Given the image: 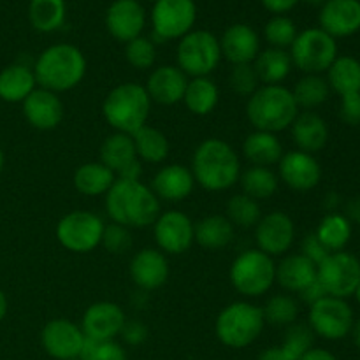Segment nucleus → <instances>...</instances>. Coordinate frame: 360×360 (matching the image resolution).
I'll return each mask as SVG.
<instances>
[{
	"label": "nucleus",
	"instance_id": "1",
	"mask_svg": "<svg viewBox=\"0 0 360 360\" xmlns=\"http://www.w3.org/2000/svg\"><path fill=\"white\" fill-rule=\"evenodd\" d=\"M104 206L109 220L127 229L151 227L162 213L158 197L141 179H116L104 195Z\"/></svg>",
	"mask_w": 360,
	"mask_h": 360
},
{
	"label": "nucleus",
	"instance_id": "2",
	"mask_svg": "<svg viewBox=\"0 0 360 360\" xmlns=\"http://www.w3.org/2000/svg\"><path fill=\"white\" fill-rule=\"evenodd\" d=\"M195 185L207 192H225L239 183L241 158L224 139L210 137L195 148L190 165Z\"/></svg>",
	"mask_w": 360,
	"mask_h": 360
},
{
	"label": "nucleus",
	"instance_id": "3",
	"mask_svg": "<svg viewBox=\"0 0 360 360\" xmlns=\"http://www.w3.org/2000/svg\"><path fill=\"white\" fill-rule=\"evenodd\" d=\"M32 69L39 86L60 95L79 86L86 76L88 63L77 46L60 42L46 48Z\"/></svg>",
	"mask_w": 360,
	"mask_h": 360
},
{
	"label": "nucleus",
	"instance_id": "4",
	"mask_svg": "<svg viewBox=\"0 0 360 360\" xmlns=\"http://www.w3.org/2000/svg\"><path fill=\"white\" fill-rule=\"evenodd\" d=\"M297 115L294 94L285 84H262L246 102V118L253 129L262 132H283L290 129Z\"/></svg>",
	"mask_w": 360,
	"mask_h": 360
},
{
	"label": "nucleus",
	"instance_id": "5",
	"mask_svg": "<svg viewBox=\"0 0 360 360\" xmlns=\"http://www.w3.org/2000/svg\"><path fill=\"white\" fill-rule=\"evenodd\" d=\"M151 98L144 84L125 81L112 88L102 102V116L115 132L136 134L148 125L151 115Z\"/></svg>",
	"mask_w": 360,
	"mask_h": 360
},
{
	"label": "nucleus",
	"instance_id": "6",
	"mask_svg": "<svg viewBox=\"0 0 360 360\" xmlns=\"http://www.w3.org/2000/svg\"><path fill=\"white\" fill-rule=\"evenodd\" d=\"M266 327L262 308L250 301H234L225 306L214 322V334L221 345L234 350L250 347Z\"/></svg>",
	"mask_w": 360,
	"mask_h": 360
},
{
	"label": "nucleus",
	"instance_id": "7",
	"mask_svg": "<svg viewBox=\"0 0 360 360\" xmlns=\"http://www.w3.org/2000/svg\"><path fill=\"white\" fill-rule=\"evenodd\" d=\"M229 280L243 297L259 299L276 283V262L259 248L245 250L232 262Z\"/></svg>",
	"mask_w": 360,
	"mask_h": 360
},
{
	"label": "nucleus",
	"instance_id": "8",
	"mask_svg": "<svg viewBox=\"0 0 360 360\" xmlns=\"http://www.w3.org/2000/svg\"><path fill=\"white\" fill-rule=\"evenodd\" d=\"M221 62L220 39L207 30H192L179 39L176 65L188 77L211 76Z\"/></svg>",
	"mask_w": 360,
	"mask_h": 360
},
{
	"label": "nucleus",
	"instance_id": "9",
	"mask_svg": "<svg viewBox=\"0 0 360 360\" xmlns=\"http://www.w3.org/2000/svg\"><path fill=\"white\" fill-rule=\"evenodd\" d=\"M292 65L304 74H323L338 58V42L322 28H306L299 32L290 46Z\"/></svg>",
	"mask_w": 360,
	"mask_h": 360
},
{
	"label": "nucleus",
	"instance_id": "10",
	"mask_svg": "<svg viewBox=\"0 0 360 360\" xmlns=\"http://www.w3.org/2000/svg\"><path fill=\"white\" fill-rule=\"evenodd\" d=\"M105 221L94 211L76 210L60 218L56 224V239L72 253H90L102 243Z\"/></svg>",
	"mask_w": 360,
	"mask_h": 360
},
{
	"label": "nucleus",
	"instance_id": "11",
	"mask_svg": "<svg viewBox=\"0 0 360 360\" xmlns=\"http://www.w3.org/2000/svg\"><path fill=\"white\" fill-rule=\"evenodd\" d=\"M316 281L330 297H352L360 283V260L345 250L329 253L316 266Z\"/></svg>",
	"mask_w": 360,
	"mask_h": 360
},
{
	"label": "nucleus",
	"instance_id": "12",
	"mask_svg": "<svg viewBox=\"0 0 360 360\" xmlns=\"http://www.w3.org/2000/svg\"><path fill=\"white\" fill-rule=\"evenodd\" d=\"M354 309L347 299L326 295L309 306L308 326L315 336L327 341H340L350 336L354 327Z\"/></svg>",
	"mask_w": 360,
	"mask_h": 360
},
{
	"label": "nucleus",
	"instance_id": "13",
	"mask_svg": "<svg viewBox=\"0 0 360 360\" xmlns=\"http://www.w3.org/2000/svg\"><path fill=\"white\" fill-rule=\"evenodd\" d=\"M197 7L193 0H157L151 11L153 37L157 42L174 41L193 30Z\"/></svg>",
	"mask_w": 360,
	"mask_h": 360
},
{
	"label": "nucleus",
	"instance_id": "14",
	"mask_svg": "<svg viewBox=\"0 0 360 360\" xmlns=\"http://www.w3.org/2000/svg\"><path fill=\"white\" fill-rule=\"evenodd\" d=\"M193 221L188 214L178 210H169L158 214L155 220L153 238L157 248L165 255H181L188 252L195 243L193 234Z\"/></svg>",
	"mask_w": 360,
	"mask_h": 360
},
{
	"label": "nucleus",
	"instance_id": "15",
	"mask_svg": "<svg viewBox=\"0 0 360 360\" xmlns=\"http://www.w3.org/2000/svg\"><path fill=\"white\" fill-rule=\"evenodd\" d=\"M295 241V224L283 211H271L262 214L255 227L257 248L266 255L285 257Z\"/></svg>",
	"mask_w": 360,
	"mask_h": 360
},
{
	"label": "nucleus",
	"instance_id": "16",
	"mask_svg": "<svg viewBox=\"0 0 360 360\" xmlns=\"http://www.w3.org/2000/svg\"><path fill=\"white\" fill-rule=\"evenodd\" d=\"M86 341L81 326L69 319L49 320L41 333L42 348L49 357L56 360L77 359Z\"/></svg>",
	"mask_w": 360,
	"mask_h": 360
},
{
	"label": "nucleus",
	"instance_id": "17",
	"mask_svg": "<svg viewBox=\"0 0 360 360\" xmlns=\"http://www.w3.org/2000/svg\"><path fill=\"white\" fill-rule=\"evenodd\" d=\"M278 178L295 192H309L322 179V165L311 153L301 150L285 151L278 162Z\"/></svg>",
	"mask_w": 360,
	"mask_h": 360
},
{
	"label": "nucleus",
	"instance_id": "18",
	"mask_svg": "<svg viewBox=\"0 0 360 360\" xmlns=\"http://www.w3.org/2000/svg\"><path fill=\"white\" fill-rule=\"evenodd\" d=\"M101 162L111 169L116 178L141 179L143 162L137 158L136 146L130 134L112 132L101 146Z\"/></svg>",
	"mask_w": 360,
	"mask_h": 360
},
{
	"label": "nucleus",
	"instance_id": "19",
	"mask_svg": "<svg viewBox=\"0 0 360 360\" xmlns=\"http://www.w3.org/2000/svg\"><path fill=\"white\" fill-rule=\"evenodd\" d=\"M127 322L123 308L111 301L94 302L86 308L81 319V330L86 340H116Z\"/></svg>",
	"mask_w": 360,
	"mask_h": 360
},
{
	"label": "nucleus",
	"instance_id": "20",
	"mask_svg": "<svg viewBox=\"0 0 360 360\" xmlns=\"http://www.w3.org/2000/svg\"><path fill=\"white\" fill-rule=\"evenodd\" d=\"M146 13L139 0H115L105 11V28L120 42H130L143 35Z\"/></svg>",
	"mask_w": 360,
	"mask_h": 360
},
{
	"label": "nucleus",
	"instance_id": "21",
	"mask_svg": "<svg viewBox=\"0 0 360 360\" xmlns=\"http://www.w3.org/2000/svg\"><path fill=\"white\" fill-rule=\"evenodd\" d=\"M130 278L139 290L153 292L169 280V259L158 248H143L132 257L129 267Z\"/></svg>",
	"mask_w": 360,
	"mask_h": 360
},
{
	"label": "nucleus",
	"instance_id": "22",
	"mask_svg": "<svg viewBox=\"0 0 360 360\" xmlns=\"http://www.w3.org/2000/svg\"><path fill=\"white\" fill-rule=\"evenodd\" d=\"M21 105L25 120L37 130H55L65 115L60 95L41 86L35 88Z\"/></svg>",
	"mask_w": 360,
	"mask_h": 360
},
{
	"label": "nucleus",
	"instance_id": "23",
	"mask_svg": "<svg viewBox=\"0 0 360 360\" xmlns=\"http://www.w3.org/2000/svg\"><path fill=\"white\" fill-rule=\"evenodd\" d=\"M190 77L178 65H160L148 76L146 88L151 102L160 105H174L183 102Z\"/></svg>",
	"mask_w": 360,
	"mask_h": 360
},
{
	"label": "nucleus",
	"instance_id": "24",
	"mask_svg": "<svg viewBox=\"0 0 360 360\" xmlns=\"http://www.w3.org/2000/svg\"><path fill=\"white\" fill-rule=\"evenodd\" d=\"M319 21V28L330 37H350L360 30V0H327Z\"/></svg>",
	"mask_w": 360,
	"mask_h": 360
},
{
	"label": "nucleus",
	"instance_id": "25",
	"mask_svg": "<svg viewBox=\"0 0 360 360\" xmlns=\"http://www.w3.org/2000/svg\"><path fill=\"white\" fill-rule=\"evenodd\" d=\"M151 190L158 200L165 202H181L192 195L195 188V179H193L190 167L183 164H169L158 169L151 181Z\"/></svg>",
	"mask_w": 360,
	"mask_h": 360
},
{
	"label": "nucleus",
	"instance_id": "26",
	"mask_svg": "<svg viewBox=\"0 0 360 360\" xmlns=\"http://www.w3.org/2000/svg\"><path fill=\"white\" fill-rule=\"evenodd\" d=\"M220 49L221 58L232 65L253 63L260 53V37L250 25L234 23L221 35Z\"/></svg>",
	"mask_w": 360,
	"mask_h": 360
},
{
	"label": "nucleus",
	"instance_id": "27",
	"mask_svg": "<svg viewBox=\"0 0 360 360\" xmlns=\"http://www.w3.org/2000/svg\"><path fill=\"white\" fill-rule=\"evenodd\" d=\"M290 130L297 150L306 153H319L329 143V125L315 111H299Z\"/></svg>",
	"mask_w": 360,
	"mask_h": 360
},
{
	"label": "nucleus",
	"instance_id": "28",
	"mask_svg": "<svg viewBox=\"0 0 360 360\" xmlns=\"http://www.w3.org/2000/svg\"><path fill=\"white\" fill-rule=\"evenodd\" d=\"M316 281V266L301 253H287L276 264V283L288 294H301Z\"/></svg>",
	"mask_w": 360,
	"mask_h": 360
},
{
	"label": "nucleus",
	"instance_id": "29",
	"mask_svg": "<svg viewBox=\"0 0 360 360\" xmlns=\"http://www.w3.org/2000/svg\"><path fill=\"white\" fill-rule=\"evenodd\" d=\"M37 88L34 69L25 63H11L0 70V98L9 104H23Z\"/></svg>",
	"mask_w": 360,
	"mask_h": 360
},
{
	"label": "nucleus",
	"instance_id": "30",
	"mask_svg": "<svg viewBox=\"0 0 360 360\" xmlns=\"http://www.w3.org/2000/svg\"><path fill=\"white\" fill-rule=\"evenodd\" d=\"M283 153V144L276 134L253 130L243 141V157L252 165L273 169V165H278L281 160Z\"/></svg>",
	"mask_w": 360,
	"mask_h": 360
},
{
	"label": "nucleus",
	"instance_id": "31",
	"mask_svg": "<svg viewBox=\"0 0 360 360\" xmlns=\"http://www.w3.org/2000/svg\"><path fill=\"white\" fill-rule=\"evenodd\" d=\"M116 174L109 167H105L101 160L98 162H86L79 165L74 172V188L86 197H101L111 190L115 185Z\"/></svg>",
	"mask_w": 360,
	"mask_h": 360
},
{
	"label": "nucleus",
	"instance_id": "32",
	"mask_svg": "<svg viewBox=\"0 0 360 360\" xmlns=\"http://www.w3.org/2000/svg\"><path fill=\"white\" fill-rule=\"evenodd\" d=\"M236 227L225 214H210L193 225L195 243L206 250L227 248L234 241Z\"/></svg>",
	"mask_w": 360,
	"mask_h": 360
},
{
	"label": "nucleus",
	"instance_id": "33",
	"mask_svg": "<svg viewBox=\"0 0 360 360\" xmlns=\"http://www.w3.org/2000/svg\"><path fill=\"white\" fill-rule=\"evenodd\" d=\"M292 58L287 49L267 48L260 49L253 60V69L259 76L260 84H283L292 72Z\"/></svg>",
	"mask_w": 360,
	"mask_h": 360
},
{
	"label": "nucleus",
	"instance_id": "34",
	"mask_svg": "<svg viewBox=\"0 0 360 360\" xmlns=\"http://www.w3.org/2000/svg\"><path fill=\"white\" fill-rule=\"evenodd\" d=\"M220 102V90L218 84L210 76L190 77L186 84L183 104L192 115L207 116L217 109Z\"/></svg>",
	"mask_w": 360,
	"mask_h": 360
},
{
	"label": "nucleus",
	"instance_id": "35",
	"mask_svg": "<svg viewBox=\"0 0 360 360\" xmlns=\"http://www.w3.org/2000/svg\"><path fill=\"white\" fill-rule=\"evenodd\" d=\"M134 146H136L137 158L144 164H164L171 151L167 136L162 130L155 129L151 125H144L143 129L132 134Z\"/></svg>",
	"mask_w": 360,
	"mask_h": 360
},
{
	"label": "nucleus",
	"instance_id": "36",
	"mask_svg": "<svg viewBox=\"0 0 360 360\" xmlns=\"http://www.w3.org/2000/svg\"><path fill=\"white\" fill-rule=\"evenodd\" d=\"M327 83L330 91H336L340 97L360 94V60L355 56H338L327 70Z\"/></svg>",
	"mask_w": 360,
	"mask_h": 360
},
{
	"label": "nucleus",
	"instance_id": "37",
	"mask_svg": "<svg viewBox=\"0 0 360 360\" xmlns=\"http://www.w3.org/2000/svg\"><path fill=\"white\" fill-rule=\"evenodd\" d=\"M239 185H241V193L260 202V200L271 199L278 192L280 178H278V174L271 167L250 165L248 169L241 171Z\"/></svg>",
	"mask_w": 360,
	"mask_h": 360
},
{
	"label": "nucleus",
	"instance_id": "38",
	"mask_svg": "<svg viewBox=\"0 0 360 360\" xmlns=\"http://www.w3.org/2000/svg\"><path fill=\"white\" fill-rule=\"evenodd\" d=\"M352 232H354L352 221L348 220L345 214L330 211V213H327L326 217L320 220L315 234L316 238L320 239V243L333 253L343 252L345 246L350 243Z\"/></svg>",
	"mask_w": 360,
	"mask_h": 360
},
{
	"label": "nucleus",
	"instance_id": "39",
	"mask_svg": "<svg viewBox=\"0 0 360 360\" xmlns=\"http://www.w3.org/2000/svg\"><path fill=\"white\" fill-rule=\"evenodd\" d=\"M299 111H315L329 101L330 88L322 74H304L292 88Z\"/></svg>",
	"mask_w": 360,
	"mask_h": 360
},
{
	"label": "nucleus",
	"instance_id": "40",
	"mask_svg": "<svg viewBox=\"0 0 360 360\" xmlns=\"http://www.w3.org/2000/svg\"><path fill=\"white\" fill-rule=\"evenodd\" d=\"M65 0H30L28 18L32 27L42 34H51L65 23Z\"/></svg>",
	"mask_w": 360,
	"mask_h": 360
},
{
	"label": "nucleus",
	"instance_id": "41",
	"mask_svg": "<svg viewBox=\"0 0 360 360\" xmlns=\"http://www.w3.org/2000/svg\"><path fill=\"white\" fill-rule=\"evenodd\" d=\"M262 313L269 326L288 327L297 322L299 302L290 294H274L262 306Z\"/></svg>",
	"mask_w": 360,
	"mask_h": 360
},
{
	"label": "nucleus",
	"instance_id": "42",
	"mask_svg": "<svg viewBox=\"0 0 360 360\" xmlns=\"http://www.w3.org/2000/svg\"><path fill=\"white\" fill-rule=\"evenodd\" d=\"M225 217L236 229H255L262 218V210H260L259 200L252 199L245 193H236L227 200Z\"/></svg>",
	"mask_w": 360,
	"mask_h": 360
},
{
	"label": "nucleus",
	"instance_id": "43",
	"mask_svg": "<svg viewBox=\"0 0 360 360\" xmlns=\"http://www.w3.org/2000/svg\"><path fill=\"white\" fill-rule=\"evenodd\" d=\"M297 27L294 21L285 14H274L264 27V37H266L269 48L287 49L294 44L297 37Z\"/></svg>",
	"mask_w": 360,
	"mask_h": 360
},
{
	"label": "nucleus",
	"instance_id": "44",
	"mask_svg": "<svg viewBox=\"0 0 360 360\" xmlns=\"http://www.w3.org/2000/svg\"><path fill=\"white\" fill-rule=\"evenodd\" d=\"M125 58L129 65L134 67V69H151L155 62H157V46H155V41L150 37H144V35L132 39L125 46Z\"/></svg>",
	"mask_w": 360,
	"mask_h": 360
},
{
	"label": "nucleus",
	"instance_id": "45",
	"mask_svg": "<svg viewBox=\"0 0 360 360\" xmlns=\"http://www.w3.org/2000/svg\"><path fill=\"white\" fill-rule=\"evenodd\" d=\"M313 343H315V334L309 329V326L295 322L287 327L283 343L280 347L287 352L292 360H299L306 352L311 350Z\"/></svg>",
	"mask_w": 360,
	"mask_h": 360
},
{
	"label": "nucleus",
	"instance_id": "46",
	"mask_svg": "<svg viewBox=\"0 0 360 360\" xmlns=\"http://www.w3.org/2000/svg\"><path fill=\"white\" fill-rule=\"evenodd\" d=\"M81 360H127V352L123 345L116 340L95 341L86 340L79 355Z\"/></svg>",
	"mask_w": 360,
	"mask_h": 360
},
{
	"label": "nucleus",
	"instance_id": "47",
	"mask_svg": "<svg viewBox=\"0 0 360 360\" xmlns=\"http://www.w3.org/2000/svg\"><path fill=\"white\" fill-rule=\"evenodd\" d=\"M229 84L234 94L241 97H252L259 86H262L257 76L253 63H245V65H232L231 74H229Z\"/></svg>",
	"mask_w": 360,
	"mask_h": 360
},
{
	"label": "nucleus",
	"instance_id": "48",
	"mask_svg": "<svg viewBox=\"0 0 360 360\" xmlns=\"http://www.w3.org/2000/svg\"><path fill=\"white\" fill-rule=\"evenodd\" d=\"M101 245L112 255H123L132 248V232L130 229L111 221L109 225H105Z\"/></svg>",
	"mask_w": 360,
	"mask_h": 360
},
{
	"label": "nucleus",
	"instance_id": "49",
	"mask_svg": "<svg viewBox=\"0 0 360 360\" xmlns=\"http://www.w3.org/2000/svg\"><path fill=\"white\" fill-rule=\"evenodd\" d=\"M299 253H301V255H304L308 260H311L315 266H319V264L322 262V260L326 259L330 252L322 245V243H320V239L316 238L315 232H311V234H308L302 238L301 252Z\"/></svg>",
	"mask_w": 360,
	"mask_h": 360
},
{
	"label": "nucleus",
	"instance_id": "50",
	"mask_svg": "<svg viewBox=\"0 0 360 360\" xmlns=\"http://www.w3.org/2000/svg\"><path fill=\"white\" fill-rule=\"evenodd\" d=\"M340 118L350 127L360 125V94H352L341 97Z\"/></svg>",
	"mask_w": 360,
	"mask_h": 360
},
{
	"label": "nucleus",
	"instance_id": "51",
	"mask_svg": "<svg viewBox=\"0 0 360 360\" xmlns=\"http://www.w3.org/2000/svg\"><path fill=\"white\" fill-rule=\"evenodd\" d=\"M120 338L130 347H139L148 340V327L141 320H127Z\"/></svg>",
	"mask_w": 360,
	"mask_h": 360
},
{
	"label": "nucleus",
	"instance_id": "52",
	"mask_svg": "<svg viewBox=\"0 0 360 360\" xmlns=\"http://www.w3.org/2000/svg\"><path fill=\"white\" fill-rule=\"evenodd\" d=\"M260 2L273 14H285L294 9L299 4V0H260Z\"/></svg>",
	"mask_w": 360,
	"mask_h": 360
},
{
	"label": "nucleus",
	"instance_id": "53",
	"mask_svg": "<svg viewBox=\"0 0 360 360\" xmlns=\"http://www.w3.org/2000/svg\"><path fill=\"white\" fill-rule=\"evenodd\" d=\"M326 295L327 294H326V290H323V288H322V285H320L319 281H315V283L309 285L308 288H304V290H302L301 294H299V297H301L302 301L308 302V304L311 306L313 302L320 301V299L326 297Z\"/></svg>",
	"mask_w": 360,
	"mask_h": 360
},
{
	"label": "nucleus",
	"instance_id": "54",
	"mask_svg": "<svg viewBox=\"0 0 360 360\" xmlns=\"http://www.w3.org/2000/svg\"><path fill=\"white\" fill-rule=\"evenodd\" d=\"M299 360H338L336 355L333 352L326 350V348H315L313 347L311 350L306 352Z\"/></svg>",
	"mask_w": 360,
	"mask_h": 360
},
{
	"label": "nucleus",
	"instance_id": "55",
	"mask_svg": "<svg viewBox=\"0 0 360 360\" xmlns=\"http://www.w3.org/2000/svg\"><path fill=\"white\" fill-rule=\"evenodd\" d=\"M257 360H292L281 347H269L257 357Z\"/></svg>",
	"mask_w": 360,
	"mask_h": 360
},
{
	"label": "nucleus",
	"instance_id": "56",
	"mask_svg": "<svg viewBox=\"0 0 360 360\" xmlns=\"http://www.w3.org/2000/svg\"><path fill=\"white\" fill-rule=\"evenodd\" d=\"M345 217L350 221H360V200H352L347 207V214Z\"/></svg>",
	"mask_w": 360,
	"mask_h": 360
},
{
	"label": "nucleus",
	"instance_id": "57",
	"mask_svg": "<svg viewBox=\"0 0 360 360\" xmlns=\"http://www.w3.org/2000/svg\"><path fill=\"white\" fill-rule=\"evenodd\" d=\"M352 338H354V343L355 347L359 348L360 350V319L357 320V322H354V327H352Z\"/></svg>",
	"mask_w": 360,
	"mask_h": 360
},
{
	"label": "nucleus",
	"instance_id": "58",
	"mask_svg": "<svg viewBox=\"0 0 360 360\" xmlns=\"http://www.w3.org/2000/svg\"><path fill=\"white\" fill-rule=\"evenodd\" d=\"M7 315V297L2 290H0V322L6 319Z\"/></svg>",
	"mask_w": 360,
	"mask_h": 360
},
{
	"label": "nucleus",
	"instance_id": "59",
	"mask_svg": "<svg viewBox=\"0 0 360 360\" xmlns=\"http://www.w3.org/2000/svg\"><path fill=\"white\" fill-rule=\"evenodd\" d=\"M4 165H6V157H4V151L2 148H0V174H2L4 171Z\"/></svg>",
	"mask_w": 360,
	"mask_h": 360
},
{
	"label": "nucleus",
	"instance_id": "60",
	"mask_svg": "<svg viewBox=\"0 0 360 360\" xmlns=\"http://www.w3.org/2000/svg\"><path fill=\"white\" fill-rule=\"evenodd\" d=\"M308 4H311V6H323V4L327 2V0H306Z\"/></svg>",
	"mask_w": 360,
	"mask_h": 360
},
{
	"label": "nucleus",
	"instance_id": "61",
	"mask_svg": "<svg viewBox=\"0 0 360 360\" xmlns=\"http://www.w3.org/2000/svg\"><path fill=\"white\" fill-rule=\"evenodd\" d=\"M355 299H357V302H359V306H360V283H359V287H357V290H355Z\"/></svg>",
	"mask_w": 360,
	"mask_h": 360
},
{
	"label": "nucleus",
	"instance_id": "62",
	"mask_svg": "<svg viewBox=\"0 0 360 360\" xmlns=\"http://www.w3.org/2000/svg\"><path fill=\"white\" fill-rule=\"evenodd\" d=\"M146 2H157V0H146Z\"/></svg>",
	"mask_w": 360,
	"mask_h": 360
},
{
	"label": "nucleus",
	"instance_id": "63",
	"mask_svg": "<svg viewBox=\"0 0 360 360\" xmlns=\"http://www.w3.org/2000/svg\"><path fill=\"white\" fill-rule=\"evenodd\" d=\"M70 360H81V359H79V357H77V359H70Z\"/></svg>",
	"mask_w": 360,
	"mask_h": 360
}]
</instances>
